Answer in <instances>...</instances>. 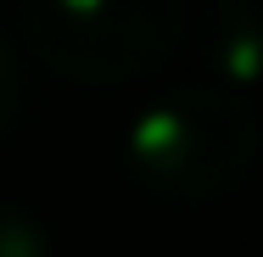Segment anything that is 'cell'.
Returning <instances> with one entry per match:
<instances>
[{
  "mask_svg": "<svg viewBox=\"0 0 263 257\" xmlns=\"http://www.w3.org/2000/svg\"><path fill=\"white\" fill-rule=\"evenodd\" d=\"M258 156V112L241 90L185 84L152 101L123 140V162L162 202H224Z\"/></svg>",
  "mask_w": 263,
  "mask_h": 257,
  "instance_id": "obj_1",
  "label": "cell"
},
{
  "mask_svg": "<svg viewBox=\"0 0 263 257\" xmlns=\"http://www.w3.org/2000/svg\"><path fill=\"white\" fill-rule=\"evenodd\" d=\"M191 34L185 0H23L28 51L67 84H140Z\"/></svg>",
  "mask_w": 263,
  "mask_h": 257,
  "instance_id": "obj_2",
  "label": "cell"
},
{
  "mask_svg": "<svg viewBox=\"0 0 263 257\" xmlns=\"http://www.w3.org/2000/svg\"><path fill=\"white\" fill-rule=\"evenodd\" d=\"M202 56L224 90L263 84V11L258 0H208L202 11Z\"/></svg>",
  "mask_w": 263,
  "mask_h": 257,
  "instance_id": "obj_3",
  "label": "cell"
},
{
  "mask_svg": "<svg viewBox=\"0 0 263 257\" xmlns=\"http://www.w3.org/2000/svg\"><path fill=\"white\" fill-rule=\"evenodd\" d=\"M0 257H51L45 224L17 202H0Z\"/></svg>",
  "mask_w": 263,
  "mask_h": 257,
  "instance_id": "obj_4",
  "label": "cell"
},
{
  "mask_svg": "<svg viewBox=\"0 0 263 257\" xmlns=\"http://www.w3.org/2000/svg\"><path fill=\"white\" fill-rule=\"evenodd\" d=\"M23 123V78H17V56L0 39V140Z\"/></svg>",
  "mask_w": 263,
  "mask_h": 257,
  "instance_id": "obj_5",
  "label": "cell"
}]
</instances>
